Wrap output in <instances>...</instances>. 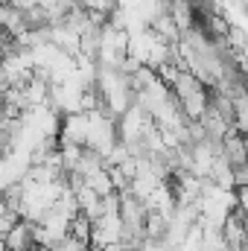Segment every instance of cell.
Masks as SVG:
<instances>
[{"instance_id": "cell-1", "label": "cell", "mask_w": 248, "mask_h": 251, "mask_svg": "<svg viewBox=\"0 0 248 251\" xmlns=\"http://www.w3.org/2000/svg\"><path fill=\"white\" fill-rule=\"evenodd\" d=\"M88 140V114H64L59 126V143L85 146Z\"/></svg>"}, {"instance_id": "cell-2", "label": "cell", "mask_w": 248, "mask_h": 251, "mask_svg": "<svg viewBox=\"0 0 248 251\" xmlns=\"http://www.w3.org/2000/svg\"><path fill=\"white\" fill-rule=\"evenodd\" d=\"M3 249L6 251H32L35 249V243H32V225L24 222V219H18V222L6 231Z\"/></svg>"}, {"instance_id": "cell-3", "label": "cell", "mask_w": 248, "mask_h": 251, "mask_svg": "<svg viewBox=\"0 0 248 251\" xmlns=\"http://www.w3.org/2000/svg\"><path fill=\"white\" fill-rule=\"evenodd\" d=\"M222 158L228 167H246V137L240 131H228L222 137Z\"/></svg>"}, {"instance_id": "cell-4", "label": "cell", "mask_w": 248, "mask_h": 251, "mask_svg": "<svg viewBox=\"0 0 248 251\" xmlns=\"http://www.w3.org/2000/svg\"><path fill=\"white\" fill-rule=\"evenodd\" d=\"M85 187L94 190V193H97L99 199H102V196H111V193H114V187H111V178H108V170H105V167H102L99 173L88 176V178H85Z\"/></svg>"}, {"instance_id": "cell-5", "label": "cell", "mask_w": 248, "mask_h": 251, "mask_svg": "<svg viewBox=\"0 0 248 251\" xmlns=\"http://www.w3.org/2000/svg\"><path fill=\"white\" fill-rule=\"evenodd\" d=\"M123 251H131V249H123Z\"/></svg>"}]
</instances>
